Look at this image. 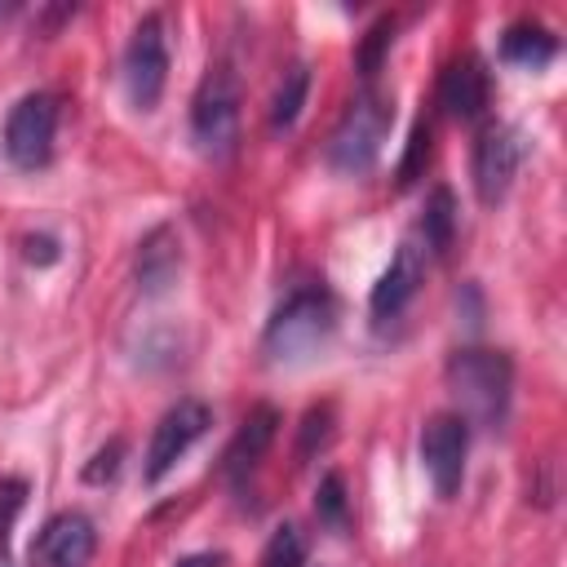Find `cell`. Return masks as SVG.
<instances>
[{
    "instance_id": "3957f363",
    "label": "cell",
    "mask_w": 567,
    "mask_h": 567,
    "mask_svg": "<svg viewBox=\"0 0 567 567\" xmlns=\"http://www.w3.org/2000/svg\"><path fill=\"white\" fill-rule=\"evenodd\" d=\"M394 124V106L381 97V93H359L346 115L337 120L332 137H328V164L341 173V177H363L372 173V164L381 159V146H385V133Z\"/></svg>"
},
{
    "instance_id": "44dd1931",
    "label": "cell",
    "mask_w": 567,
    "mask_h": 567,
    "mask_svg": "<svg viewBox=\"0 0 567 567\" xmlns=\"http://www.w3.org/2000/svg\"><path fill=\"white\" fill-rule=\"evenodd\" d=\"M332 439V403H315L301 416V434H297V461H310L323 443Z\"/></svg>"
},
{
    "instance_id": "8992f818",
    "label": "cell",
    "mask_w": 567,
    "mask_h": 567,
    "mask_svg": "<svg viewBox=\"0 0 567 567\" xmlns=\"http://www.w3.org/2000/svg\"><path fill=\"white\" fill-rule=\"evenodd\" d=\"M164 84H168V35H164V18L146 13L124 44V89L137 111H155Z\"/></svg>"
},
{
    "instance_id": "5b68a950",
    "label": "cell",
    "mask_w": 567,
    "mask_h": 567,
    "mask_svg": "<svg viewBox=\"0 0 567 567\" xmlns=\"http://www.w3.org/2000/svg\"><path fill=\"white\" fill-rule=\"evenodd\" d=\"M53 137H58V97L53 93H22L0 128L4 159L22 173H35L53 159Z\"/></svg>"
},
{
    "instance_id": "7402d4cb",
    "label": "cell",
    "mask_w": 567,
    "mask_h": 567,
    "mask_svg": "<svg viewBox=\"0 0 567 567\" xmlns=\"http://www.w3.org/2000/svg\"><path fill=\"white\" fill-rule=\"evenodd\" d=\"M425 159H430V120L421 115V120L412 124L408 151H403V159H399V186H412V182H416V173L425 168Z\"/></svg>"
},
{
    "instance_id": "d4e9b609",
    "label": "cell",
    "mask_w": 567,
    "mask_h": 567,
    "mask_svg": "<svg viewBox=\"0 0 567 567\" xmlns=\"http://www.w3.org/2000/svg\"><path fill=\"white\" fill-rule=\"evenodd\" d=\"M27 261H40V266L58 261V239H49V235H27Z\"/></svg>"
},
{
    "instance_id": "2e32d148",
    "label": "cell",
    "mask_w": 567,
    "mask_h": 567,
    "mask_svg": "<svg viewBox=\"0 0 567 567\" xmlns=\"http://www.w3.org/2000/svg\"><path fill=\"white\" fill-rule=\"evenodd\" d=\"M421 239H425V252L443 257L456 239V199L447 186H434L430 199H425V213H421Z\"/></svg>"
},
{
    "instance_id": "7a4b0ae2",
    "label": "cell",
    "mask_w": 567,
    "mask_h": 567,
    "mask_svg": "<svg viewBox=\"0 0 567 567\" xmlns=\"http://www.w3.org/2000/svg\"><path fill=\"white\" fill-rule=\"evenodd\" d=\"M447 390L456 399V416L474 421V425H501L509 412V394H514V359L505 350H487V346H465L447 359L443 368Z\"/></svg>"
},
{
    "instance_id": "d6986e66",
    "label": "cell",
    "mask_w": 567,
    "mask_h": 567,
    "mask_svg": "<svg viewBox=\"0 0 567 567\" xmlns=\"http://www.w3.org/2000/svg\"><path fill=\"white\" fill-rule=\"evenodd\" d=\"M315 514H319V523L332 527V532H341V527L350 523V501H346V483H341L337 470L319 478V487H315Z\"/></svg>"
},
{
    "instance_id": "9c48e42d",
    "label": "cell",
    "mask_w": 567,
    "mask_h": 567,
    "mask_svg": "<svg viewBox=\"0 0 567 567\" xmlns=\"http://www.w3.org/2000/svg\"><path fill=\"white\" fill-rule=\"evenodd\" d=\"M518 164H523V137L514 124H483V133L474 137V159H470V173H474V190L483 204H501L518 177Z\"/></svg>"
},
{
    "instance_id": "ffe728a7",
    "label": "cell",
    "mask_w": 567,
    "mask_h": 567,
    "mask_svg": "<svg viewBox=\"0 0 567 567\" xmlns=\"http://www.w3.org/2000/svg\"><path fill=\"white\" fill-rule=\"evenodd\" d=\"M394 44V18L385 13V18H377L372 27H368V35H363V44H359V75L372 84L377 80V71H381V58H385V49Z\"/></svg>"
},
{
    "instance_id": "ac0fdd59",
    "label": "cell",
    "mask_w": 567,
    "mask_h": 567,
    "mask_svg": "<svg viewBox=\"0 0 567 567\" xmlns=\"http://www.w3.org/2000/svg\"><path fill=\"white\" fill-rule=\"evenodd\" d=\"M261 567H306V536L297 523H279L261 549Z\"/></svg>"
},
{
    "instance_id": "4316f807",
    "label": "cell",
    "mask_w": 567,
    "mask_h": 567,
    "mask_svg": "<svg viewBox=\"0 0 567 567\" xmlns=\"http://www.w3.org/2000/svg\"><path fill=\"white\" fill-rule=\"evenodd\" d=\"M0 567H9V558H4V549H0Z\"/></svg>"
},
{
    "instance_id": "7c38bea8",
    "label": "cell",
    "mask_w": 567,
    "mask_h": 567,
    "mask_svg": "<svg viewBox=\"0 0 567 567\" xmlns=\"http://www.w3.org/2000/svg\"><path fill=\"white\" fill-rule=\"evenodd\" d=\"M275 434H279V412H275L270 403H257V408L244 416V425L235 430V439H230V447H226V461H221V474L230 478V487H244V478H248V474L261 465V456L270 452Z\"/></svg>"
},
{
    "instance_id": "5bb4252c",
    "label": "cell",
    "mask_w": 567,
    "mask_h": 567,
    "mask_svg": "<svg viewBox=\"0 0 567 567\" xmlns=\"http://www.w3.org/2000/svg\"><path fill=\"white\" fill-rule=\"evenodd\" d=\"M133 270H137V288L142 292H164L177 270H182V239L168 221L151 226L137 244V257H133Z\"/></svg>"
},
{
    "instance_id": "6da1fadb",
    "label": "cell",
    "mask_w": 567,
    "mask_h": 567,
    "mask_svg": "<svg viewBox=\"0 0 567 567\" xmlns=\"http://www.w3.org/2000/svg\"><path fill=\"white\" fill-rule=\"evenodd\" d=\"M332 332H337V297L323 284H306L292 288L266 319L261 354L270 363H301L315 350H323Z\"/></svg>"
},
{
    "instance_id": "52a82bcc",
    "label": "cell",
    "mask_w": 567,
    "mask_h": 567,
    "mask_svg": "<svg viewBox=\"0 0 567 567\" xmlns=\"http://www.w3.org/2000/svg\"><path fill=\"white\" fill-rule=\"evenodd\" d=\"M213 425V412H208V403H199V399H177L159 421H155V430H151V443H146V465H142V478L155 487V483H164V474L204 439V430Z\"/></svg>"
},
{
    "instance_id": "cb8c5ba5",
    "label": "cell",
    "mask_w": 567,
    "mask_h": 567,
    "mask_svg": "<svg viewBox=\"0 0 567 567\" xmlns=\"http://www.w3.org/2000/svg\"><path fill=\"white\" fill-rule=\"evenodd\" d=\"M22 483L18 478H9V483H0V549H4V540H9V527H13V518H18V509H22Z\"/></svg>"
},
{
    "instance_id": "484cf974",
    "label": "cell",
    "mask_w": 567,
    "mask_h": 567,
    "mask_svg": "<svg viewBox=\"0 0 567 567\" xmlns=\"http://www.w3.org/2000/svg\"><path fill=\"white\" fill-rule=\"evenodd\" d=\"M177 567H221V554H186L177 558Z\"/></svg>"
},
{
    "instance_id": "30bf717a",
    "label": "cell",
    "mask_w": 567,
    "mask_h": 567,
    "mask_svg": "<svg viewBox=\"0 0 567 567\" xmlns=\"http://www.w3.org/2000/svg\"><path fill=\"white\" fill-rule=\"evenodd\" d=\"M421 279H425V248H421L416 239H403V244L394 248L390 266L381 270V279L372 284V297H368L372 315H377V319L403 315V310L412 306V297L421 292Z\"/></svg>"
},
{
    "instance_id": "ba28073f",
    "label": "cell",
    "mask_w": 567,
    "mask_h": 567,
    "mask_svg": "<svg viewBox=\"0 0 567 567\" xmlns=\"http://www.w3.org/2000/svg\"><path fill=\"white\" fill-rule=\"evenodd\" d=\"M465 456H470V421H461L456 412H434L421 425V470L443 501L461 492Z\"/></svg>"
},
{
    "instance_id": "277c9868",
    "label": "cell",
    "mask_w": 567,
    "mask_h": 567,
    "mask_svg": "<svg viewBox=\"0 0 567 567\" xmlns=\"http://www.w3.org/2000/svg\"><path fill=\"white\" fill-rule=\"evenodd\" d=\"M239 75L230 62H213L190 97V137L208 159H226L239 142Z\"/></svg>"
},
{
    "instance_id": "9a60e30c",
    "label": "cell",
    "mask_w": 567,
    "mask_h": 567,
    "mask_svg": "<svg viewBox=\"0 0 567 567\" xmlns=\"http://www.w3.org/2000/svg\"><path fill=\"white\" fill-rule=\"evenodd\" d=\"M501 58H505L509 66L540 71V66H549V62L558 58V35H554L549 27H540V22H514V27H505V35H501Z\"/></svg>"
},
{
    "instance_id": "603a6c76",
    "label": "cell",
    "mask_w": 567,
    "mask_h": 567,
    "mask_svg": "<svg viewBox=\"0 0 567 567\" xmlns=\"http://www.w3.org/2000/svg\"><path fill=\"white\" fill-rule=\"evenodd\" d=\"M120 456H124V443H120V439H111V443H106V447L84 465V483H106V478H115Z\"/></svg>"
},
{
    "instance_id": "8fae6325",
    "label": "cell",
    "mask_w": 567,
    "mask_h": 567,
    "mask_svg": "<svg viewBox=\"0 0 567 567\" xmlns=\"http://www.w3.org/2000/svg\"><path fill=\"white\" fill-rule=\"evenodd\" d=\"M93 549H97V532H93V523H89L84 514H75V509L53 514V518L44 523L40 540H35V558H40L44 567H89Z\"/></svg>"
},
{
    "instance_id": "4fadbf2b",
    "label": "cell",
    "mask_w": 567,
    "mask_h": 567,
    "mask_svg": "<svg viewBox=\"0 0 567 567\" xmlns=\"http://www.w3.org/2000/svg\"><path fill=\"white\" fill-rule=\"evenodd\" d=\"M439 106L452 120H478L487 106V71L474 53H461L439 75Z\"/></svg>"
},
{
    "instance_id": "e0dca14e",
    "label": "cell",
    "mask_w": 567,
    "mask_h": 567,
    "mask_svg": "<svg viewBox=\"0 0 567 567\" xmlns=\"http://www.w3.org/2000/svg\"><path fill=\"white\" fill-rule=\"evenodd\" d=\"M306 93H310V66H306V62H292V66L284 71L275 97H270V128H275V133H284V128L297 124V115H301V106H306Z\"/></svg>"
}]
</instances>
